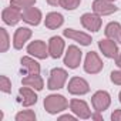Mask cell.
Wrapping results in <instances>:
<instances>
[{"label":"cell","instance_id":"cell-1","mask_svg":"<svg viewBox=\"0 0 121 121\" xmlns=\"http://www.w3.org/2000/svg\"><path fill=\"white\" fill-rule=\"evenodd\" d=\"M69 107V101L60 94H51L44 98V108L48 114L61 112Z\"/></svg>","mask_w":121,"mask_h":121},{"label":"cell","instance_id":"cell-2","mask_svg":"<svg viewBox=\"0 0 121 121\" xmlns=\"http://www.w3.org/2000/svg\"><path fill=\"white\" fill-rule=\"evenodd\" d=\"M67 71L64 69H53L50 71V78H48V83H47V88L48 90H60L63 88L66 81H67Z\"/></svg>","mask_w":121,"mask_h":121},{"label":"cell","instance_id":"cell-3","mask_svg":"<svg viewBox=\"0 0 121 121\" xmlns=\"http://www.w3.org/2000/svg\"><path fill=\"white\" fill-rule=\"evenodd\" d=\"M91 104H93V107H94V110L97 112H103L110 107L111 97H110V94L107 91L100 90V91L94 93V95L91 97Z\"/></svg>","mask_w":121,"mask_h":121},{"label":"cell","instance_id":"cell-4","mask_svg":"<svg viewBox=\"0 0 121 121\" xmlns=\"http://www.w3.org/2000/svg\"><path fill=\"white\" fill-rule=\"evenodd\" d=\"M84 70L88 74H97L103 70V61L98 57L95 51H90L86 56V61H84Z\"/></svg>","mask_w":121,"mask_h":121},{"label":"cell","instance_id":"cell-5","mask_svg":"<svg viewBox=\"0 0 121 121\" xmlns=\"http://www.w3.org/2000/svg\"><path fill=\"white\" fill-rule=\"evenodd\" d=\"M81 57H83L81 50L77 46H70L64 56V64L69 69H77L81 63Z\"/></svg>","mask_w":121,"mask_h":121},{"label":"cell","instance_id":"cell-6","mask_svg":"<svg viewBox=\"0 0 121 121\" xmlns=\"http://www.w3.org/2000/svg\"><path fill=\"white\" fill-rule=\"evenodd\" d=\"M69 93L70 94H74V95H83V94H87L90 91V86L88 83L81 78V77H73L70 81H69V87H67Z\"/></svg>","mask_w":121,"mask_h":121},{"label":"cell","instance_id":"cell-7","mask_svg":"<svg viewBox=\"0 0 121 121\" xmlns=\"http://www.w3.org/2000/svg\"><path fill=\"white\" fill-rule=\"evenodd\" d=\"M81 24L90 31H98L101 29V17L97 13H84L81 16Z\"/></svg>","mask_w":121,"mask_h":121},{"label":"cell","instance_id":"cell-8","mask_svg":"<svg viewBox=\"0 0 121 121\" xmlns=\"http://www.w3.org/2000/svg\"><path fill=\"white\" fill-rule=\"evenodd\" d=\"M98 48L107 58H117L118 57V46L117 41L110 39H101L98 41Z\"/></svg>","mask_w":121,"mask_h":121},{"label":"cell","instance_id":"cell-9","mask_svg":"<svg viewBox=\"0 0 121 121\" xmlns=\"http://www.w3.org/2000/svg\"><path fill=\"white\" fill-rule=\"evenodd\" d=\"M117 10V6H114L110 0H94L93 2V12L100 16H108L115 13Z\"/></svg>","mask_w":121,"mask_h":121},{"label":"cell","instance_id":"cell-10","mask_svg":"<svg viewBox=\"0 0 121 121\" xmlns=\"http://www.w3.org/2000/svg\"><path fill=\"white\" fill-rule=\"evenodd\" d=\"M27 53L31 54V56H34V57H37V58H41V60L47 58L48 54H50V53H48V47H47L46 43L41 41V40L31 41V43L27 46Z\"/></svg>","mask_w":121,"mask_h":121},{"label":"cell","instance_id":"cell-11","mask_svg":"<svg viewBox=\"0 0 121 121\" xmlns=\"http://www.w3.org/2000/svg\"><path fill=\"white\" fill-rule=\"evenodd\" d=\"M70 108H71V111H73L78 118L87 120V118L91 117V111H90L87 103L83 101V100H77V98L71 100V101H70Z\"/></svg>","mask_w":121,"mask_h":121},{"label":"cell","instance_id":"cell-12","mask_svg":"<svg viewBox=\"0 0 121 121\" xmlns=\"http://www.w3.org/2000/svg\"><path fill=\"white\" fill-rule=\"evenodd\" d=\"M2 19L6 24L9 26H14L17 24L20 20H22V10L14 7V6H10V7H6L2 13Z\"/></svg>","mask_w":121,"mask_h":121},{"label":"cell","instance_id":"cell-13","mask_svg":"<svg viewBox=\"0 0 121 121\" xmlns=\"http://www.w3.org/2000/svg\"><path fill=\"white\" fill-rule=\"evenodd\" d=\"M22 20L27 24H31V26H37L40 24L41 22V12L37 9V7H27L22 12Z\"/></svg>","mask_w":121,"mask_h":121},{"label":"cell","instance_id":"cell-14","mask_svg":"<svg viewBox=\"0 0 121 121\" xmlns=\"http://www.w3.org/2000/svg\"><path fill=\"white\" fill-rule=\"evenodd\" d=\"M31 37V30L27 29V27H19L14 33V37H13V47L16 50H20L23 48V46L26 44V41Z\"/></svg>","mask_w":121,"mask_h":121},{"label":"cell","instance_id":"cell-15","mask_svg":"<svg viewBox=\"0 0 121 121\" xmlns=\"http://www.w3.org/2000/svg\"><path fill=\"white\" fill-rule=\"evenodd\" d=\"M19 101L24 107H31V105H34L37 103V95L30 87L24 86V87H22L19 90Z\"/></svg>","mask_w":121,"mask_h":121},{"label":"cell","instance_id":"cell-16","mask_svg":"<svg viewBox=\"0 0 121 121\" xmlns=\"http://www.w3.org/2000/svg\"><path fill=\"white\" fill-rule=\"evenodd\" d=\"M63 34L77 43H80L81 46H88L91 43V36L87 34V33H83V31H78V30H74V29H66L63 31Z\"/></svg>","mask_w":121,"mask_h":121},{"label":"cell","instance_id":"cell-17","mask_svg":"<svg viewBox=\"0 0 121 121\" xmlns=\"http://www.w3.org/2000/svg\"><path fill=\"white\" fill-rule=\"evenodd\" d=\"M64 50V40L58 36H54L48 41V53L53 58H60Z\"/></svg>","mask_w":121,"mask_h":121},{"label":"cell","instance_id":"cell-18","mask_svg":"<svg viewBox=\"0 0 121 121\" xmlns=\"http://www.w3.org/2000/svg\"><path fill=\"white\" fill-rule=\"evenodd\" d=\"M104 33H105L107 39L114 40L117 43H121V26H120V23H117V22L108 23L105 30H104Z\"/></svg>","mask_w":121,"mask_h":121},{"label":"cell","instance_id":"cell-19","mask_svg":"<svg viewBox=\"0 0 121 121\" xmlns=\"http://www.w3.org/2000/svg\"><path fill=\"white\" fill-rule=\"evenodd\" d=\"M22 84L27 86V87H31V88H34L37 91L43 90V87H44V81H43V78L39 74H27L22 80Z\"/></svg>","mask_w":121,"mask_h":121},{"label":"cell","instance_id":"cell-20","mask_svg":"<svg viewBox=\"0 0 121 121\" xmlns=\"http://www.w3.org/2000/svg\"><path fill=\"white\" fill-rule=\"evenodd\" d=\"M63 23H64V17L60 14V13H57V12L48 13V14L46 16V19H44V24H46V27H47V29H51V30L58 29Z\"/></svg>","mask_w":121,"mask_h":121},{"label":"cell","instance_id":"cell-21","mask_svg":"<svg viewBox=\"0 0 121 121\" xmlns=\"http://www.w3.org/2000/svg\"><path fill=\"white\" fill-rule=\"evenodd\" d=\"M20 63L27 74H39L40 73V64L36 60H33L31 57H22Z\"/></svg>","mask_w":121,"mask_h":121},{"label":"cell","instance_id":"cell-22","mask_svg":"<svg viewBox=\"0 0 121 121\" xmlns=\"http://www.w3.org/2000/svg\"><path fill=\"white\" fill-rule=\"evenodd\" d=\"M34 120H36V114L31 110L22 111L16 115V121H34Z\"/></svg>","mask_w":121,"mask_h":121},{"label":"cell","instance_id":"cell-23","mask_svg":"<svg viewBox=\"0 0 121 121\" xmlns=\"http://www.w3.org/2000/svg\"><path fill=\"white\" fill-rule=\"evenodd\" d=\"M34 3H36V0H12L10 6H14V7H17L20 10H24L27 7L34 6Z\"/></svg>","mask_w":121,"mask_h":121},{"label":"cell","instance_id":"cell-24","mask_svg":"<svg viewBox=\"0 0 121 121\" xmlns=\"http://www.w3.org/2000/svg\"><path fill=\"white\" fill-rule=\"evenodd\" d=\"M0 36H2V40H0V51L4 53L7 51L10 43H9V34L6 31V29H0Z\"/></svg>","mask_w":121,"mask_h":121},{"label":"cell","instance_id":"cell-25","mask_svg":"<svg viewBox=\"0 0 121 121\" xmlns=\"http://www.w3.org/2000/svg\"><path fill=\"white\" fill-rule=\"evenodd\" d=\"M81 0H60V6L66 10H74L80 6Z\"/></svg>","mask_w":121,"mask_h":121},{"label":"cell","instance_id":"cell-26","mask_svg":"<svg viewBox=\"0 0 121 121\" xmlns=\"http://www.w3.org/2000/svg\"><path fill=\"white\" fill-rule=\"evenodd\" d=\"M0 90H2L3 93H10L12 91V81L6 76L0 77Z\"/></svg>","mask_w":121,"mask_h":121},{"label":"cell","instance_id":"cell-27","mask_svg":"<svg viewBox=\"0 0 121 121\" xmlns=\"http://www.w3.org/2000/svg\"><path fill=\"white\" fill-rule=\"evenodd\" d=\"M110 78H111V81H112L114 84L121 86V70H118V71H111Z\"/></svg>","mask_w":121,"mask_h":121},{"label":"cell","instance_id":"cell-28","mask_svg":"<svg viewBox=\"0 0 121 121\" xmlns=\"http://www.w3.org/2000/svg\"><path fill=\"white\" fill-rule=\"evenodd\" d=\"M111 120L112 121H121V110H115L111 114Z\"/></svg>","mask_w":121,"mask_h":121},{"label":"cell","instance_id":"cell-29","mask_svg":"<svg viewBox=\"0 0 121 121\" xmlns=\"http://www.w3.org/2000/svg\"><path fill=\"white\" fill-rule=\"evenodd\" d=\"M60 120H69V121H74L76 120V117H73V115H69V114H66V115H61V117H60Z\"/></svg>","mask_w":121,"mask_h":121},{"label":"cell","instance_id":"cell-30","mask_svg":"<svg viewBox=\"0 0 121 121\" xmlns=\"http://www.w3.org/2000/svg\"><path fill=\"white\" fill-rule=\"evenodd\" d=\"M47 3L50 6H57V4H60V0H47Z\"/></svg>","mask_w":121,"mask_h":121},{"label":"cell","instance_id":"cell-31","mask_svg":"<svg viewBox=\"0 0 121 121\" xmlns=\"http://www.w3.org/2000/svg\"><path fill=\"white\" fill-rule=\"evenodd\" d=\"M115 64H117V66H118V67L121 69V54H120V56H118V57L115 58Z\"/></svg>","mask_w":121,"mask_h":121},{"label":"cell","instance_id":"cell-32","mask_svg":"<svg viewBox=\"0 0 121 121\" xmlns=\"http://www.w3.org/2000/svg\"><path fill=\"white\" fill-rule=\"evenodd\" d=\"M118 98H120V103H121V91H120V94H118Z\"/></svg>","mask_w":121,"mask_h":121},{"label":"cell","instance_id":"cell-33","mask_svg":"<svg viewBox=\"0 0 121 121\" xmlns=\"http://www.w3.org/2000/svg\"><path fill=\"white\" fill-rule=\"evenodd\" d=\"M110 2H114V0H110Z\"/></svg>","mask_w":121,"mask_h":121}]
</instances>
